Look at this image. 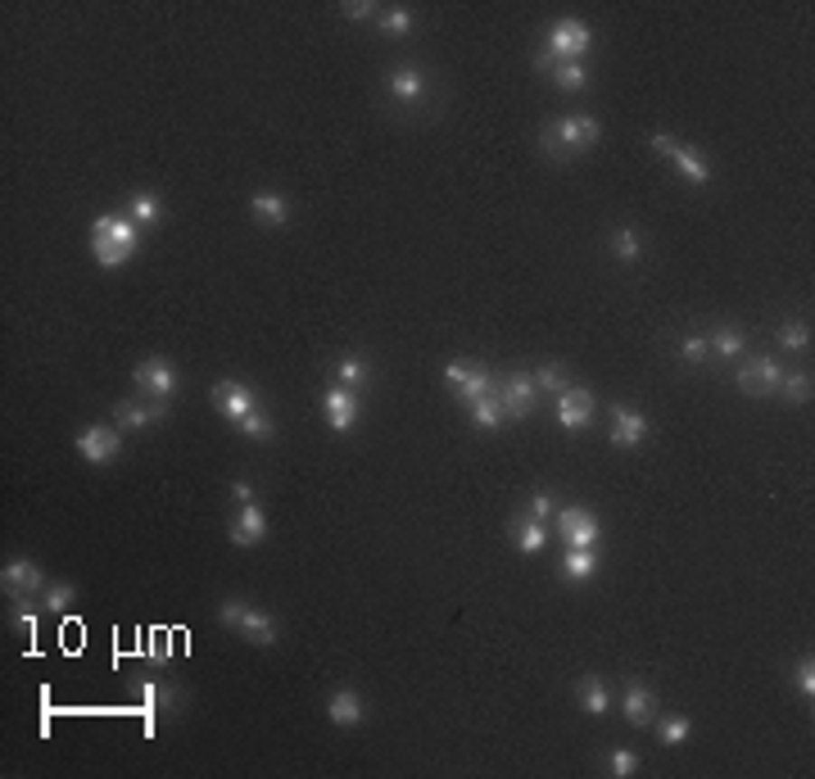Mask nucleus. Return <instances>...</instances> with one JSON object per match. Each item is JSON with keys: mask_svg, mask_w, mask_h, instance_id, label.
Segmentation results:
<instances>
[{"mask_svg": "<svg viewBox=\"0 0 815 779\" xmlns=\"http://www.w3.org/2000/svg\"><path fill=\"white\" fill-rule=\"evenodd\" d=\"M218 621H222V625H236V630H240L249 643H258V648H272V643H276V621H272L267 612L240 603V598L218 603Z\"/></svg>", "mask_w": 815, "mask_h": 779, "instance_id": "f257e3e1", "label": "nucleus"}, {"mask_svg": "<svg viewBox=\"0 0 815 779\" xmlns=\"http://www.w3.org/2000/svg\"><path fill=\"white\" fill-rule=\"evenodd\" d=\"M589 46H594V33H589V23H580V19H562V23H553L548 28V60H557V64H580L585 55H589Z\"/></svg>", "mask_w": 815, "mask_h": 779, "instance_id": "f03ea898", "label": "nucleus"}, {"mask_svg": "<svg viewBox=\"0 0 815 779\" xmlns=\"http://www.w3.org/2000/svg\"><path fill=\"white\" fill-rule=\"evenodd\" d=\"M209 404H213V408H218L227 422H240V418L258 413L254 390H249V385H240V380H218V385L209 390Z\"/></svg>", "mask_w": 815, "mask_h": 779, "instance_id": "7ed1b4c3", "label": "nucleus"}, {"mask_svg": "<svg viewBox=\"0 0 815 779\" xmlns=\"http://www.w3.org/2000/svg\"><path fill=\"white\" fill-rule=\"evenodd\" d=\"M557 535L567 540V549H594L598 544V517L589 508H562L557 512Z\"/></svg>", "mask_w": 815, "mask_h": 779, "instance_id": "20e7f679", "label": "nucleus"}, {"mask_svg": "<svg viewBox=\"0 0 815 779\" xmlns=\"http://www.w3.org/2000/svg\"><path fill=\"white\" fill-rule=\"evenodd\" d=\"M598 132H603V127H598V118H589V114H571V118H562L557 127H548V136L557 141L562 155H576V150L594 145Z\"/></svg>", "mask_w": 815, "mask_h": 779, "instance_id": "39448f33", "label": "nucleus"}, {"mask_svg": "<svg viewBox=\"0 0 815 779\" xmlns=\"http://www.w3.org/2000/svg\"><path fill=\"white\" fill-rule=\"evenodd\" d=\"M0 585H5V594H14V598H33V594L46 589V576H42V567L33 558H10L5 571H0Z\"/></svg>", "mask_w": 815, "mask_h": 779, "instance_id": "423d86ee", "label": "nucleus"}, {"mask_svg": "<svg viewBox=\"0 0 815 779\" xmlns=\"http://www.w3.org/2000/svg\"><path fill=\"white\" fill-rule=\"evenodd\" d=\"M445 380L458 385V399L463 404H476L481 395H494V376L485 367H467V362H449L445 367Z\"/></svg>", "mask_w": 815, "mask_h": 779, "instance_id": "0eeeda50", "label": "nucleus"}, {"mask_svg": "<svg viewBox=\"0 0 815 779\" xmlns=\"http://www.w3.org/2000/svg\"><path fill=\"white\" fill-rule=\"evenodd\" d=\"M136 385L145 390L150 399H168V395H177V371H173V362L168 358H145L141 367H136Z\"/></svg>", "mask_w": 815, "mask_h": 779, "instance_id": "6e6552de", "label": "nucleus"}, {"mask_svg": "<svg viewBox=\"0 0 815 779\" xmlns=\"http://www.w3.org/2000/svg\"><path fill=\"white\" fill-rule=\"evenodd\" d=\"M779 376H783V367L774 358H747L738 367V390L743 395H770V390H779Z\"/></svg>", "mask_w": 815, "mask_h": 779, "instance_id": "1a4fd4ad", "label": "nucleus"}, {"mask_svg": "<svg viewBox=\"0 0 815 779\" xmlns=\"http://www.w3.org/2000/svg\"><path fill=\"white\" fill-rule=\"evenodd\" d=\"M589 418H594V395H589L585 385H567L562 395H557V422H562V431H580Z\"/></svg>", "mask_w": 815, "mask_h": 779, "instance_id": "9d476101", "label": "nucleus"}, {"mask_svg": "<svg viewBox=\"0 0 815 779\" xmlns=\"http://www.w3.org/2000/svg\"><path fill=\"white\" fill-rule=\"evenodd\" d=\"M322 413H326V422H331V431H335V436L353 431V418H358V399H353V390L331 385L326 395H322Z\"/></svg>", "mask_w": 815, "mask_h": 779, "instance_id": "9b49d317", "label": "nucleus"}, {"mask_svg": "<svg viewBox=\"0 0 815 779\" xmlns=\"http://www.w3.org/2000/svg\"><path fill=\"white\" fill-rule=\"evenodd\" d=\"M118 449H123V436H118L114 427H87V431L78 436V454H82L87 463H96V467L109 463Z\"/></svg>", "mask_w": 815, "mask_h": 779, "instance_id": "f8f14e48", "label": "nucleus"}, {"mask_svg": "<svg viewBox=\"0 0 815 779\" xmlns=\"http://www.w3.org/2000/svg\"><path fill=\"white\" fill-rule=\"evenodd\" d=\"M227 535H231L236 549L263 544V540H267V517H263V508H258V503H240V512H236V521H231Z\"/></svg>", "mask_w": 815, "mask_h": 779, "instance_id": "ddd939ff", "label": "nucleus"}, {"mask_svg": "<svg viewBox=\"0 0 815 779\" xmlns=\"http://www.w3.org/2000/svg\"><path fill=\"white\" fill-rule=\"evenodd\" d=\"M535 380L530 376H512V380H503V413H512V418H530L535 413Z\"/></svg>", "mask_w": 815, "mask_h": 779, "instance_id": "4468645a", "label": "nucleus"}, {"mask_svg": "<svg viewBox=\"0 0 815 779\" xmlns=\"http://www.w3.org/2000/svg\"><path fill=\"white\" fill-rule=\"evenodd\" d=\"M91 236L118 240V245H127V249H136V245H141V227H136V222H132L127 213H105V218H96Z\"/></svg>", "mask_w": 815, "mask_h": 779, "instance_id": "2eb2a0df", "label": "nucleus"}, {"mask_svg": "<svg viewBox=\"0 0 815 779\" xmlns=\"http://www.w3.org/2000/svg\"><path fill=\"white\" fill-rule=\"evenodd\" d=\"M621 707H625V720H630V725H648V720L657 716V702H652V689H648V684H625Z\"/></svg>", "mask_w": 815, "mask_h": 779, "instance_id": "dca6fc26", "label": "nucleus"}, {"mask_svg": "<svg viewBox=\"0 0 815 779\" xmlns=\"http://www.w3.org/2000/svg\"><path fill=\"white\" fill-rule=\"evenodd\" d=\"M326 716H331L340 729H349V725L362 720V698H358L353 689H335V693L326 698Z\"/></svg>", "mask_w": 815, "mask_h": 779, "instance_id": "f3484780", "label": "nucleus"}, {"mask_svg": "<svg viewBox=\"0 0 815 779\" xmlns=\"http://www.w3.org/2000/svg\"><path fill=\"white\" fill-rule=\"evenodd\" d=\"M164 418V399H155V404H118V427H127V431H150L155 422Z\"/></svg>", "mask_w": 815, "mask_h": 779, "instance_id": "a211bd4d", "label": "nucleus"}, {"mask_svg": "<svg viewBox=\"0 0 815 779\" xmlns=\"http://www.w3.org/2000/svg\"><path fill=\"white\" fill-rule=\"evenodd\" d=\"M670 164H675V168H679V177H684V182H693V186H707V182H711L707 159H702V155H693L689 145H670Z\"/></svg>", "mask_w": 815, "mask_h": 779, "instance_id": "6ab92c4d", "label": "nucleus"}, {"mask_svg": "<svg viewBox=\"0 0 815 779\" xmlns=\"http://www.w3.org/2000/svg\"><path fill=\"white\" fill-rule=\"evenodd\" d=\"M249 209H254V222H267V227H281V222L290 218V204H286V195H276V191H258V195L249 200Z\"/></svg>", "mask_w": 815, "mask_h": 779, "instance_id": "aec40b11", "label": "nucleus"}, {"mask_svg": "<svg viewBox=\"0 0 815 779\" xmlns=\"http://www.w3.org/2000/svg\"><path fill=\"white\" fill-rule=\"evenodd\" d=\"M643 436H648V418H643V413H625V408H616L612 445H616V449H630V445H639Z\"/></svg>", "mask_w": 815, "mask_h": 779, "instance_id": "412c9836", "label": "nucleus"}, {"mask_svg": "<svg viewBox=\"0 0 815 779\" xmlns=\"http://www.w3.org/2000/svg\"><path fill=\"white\" fill-rule=\"evenodd\" d=\"M548 535H553V530H548V521H535L530 512H526V517H517V526H512V540H517V549H521V553H539V549L548 544Z\"/></svg>", "mask_w": 815, "mask_h": 779, "instance_id": "4be33fe9", "label": "nucleus"}, {"mask_svg": "<svg viewBox=\"0 0 815 779\" xmlns=\"http://www.w3.org/2000/svg\"><path fill=\"white\" fill-rule=\"evenodd\" d=\"M562 576H567L571 585L594 580V576H598V553H594V549H567V558H562Z\"/></svg>", "mask_w": 815, "mask_h": 779, "instance_id": "5701e85b", "label": "nucleus"}, {"mask_svg": "<svg viewBox=\"0 0 815 779\" xmlns=\"http://www.w3.org/2000/svg\"><path fill=\"white\" fill-rule=\"evenodd\" d=\"M389 91H394V100L413 105V100L426 96V78H422L417 69H394V73H389Z\"/></svg>", "mask_w": 815, "mask_h": 779, "instance_id": "b1692460", "label": "nucleus"}, {"mask_svg": "<svg viewBox=\"0 0 815 779\" xmlns=\"http://www.w3.org/2000/svg\"><path fill=\"white\" fill-rule=\"evenodd\" d=\"M576 698H580V707H585L589 716H607V707H612V698H607L603 680H594V675H585V680L576 684Z\"/></svg>", "mask_w": 815, "mask_h": 779, "instance_id": "393cba45", "label": "nucleus"}, {"mask_svg": "<svg viewBox=\"0 0 815 779\" xmlns=\"http://www.w3.org/2000/svg\"><path fill=\"white\" fill-rule=\"evenodd\" d=\"M472 408V422L481 427V431H499V422H503V399L499 395H481L476 404H467Z\"/></svg>", "mask_w": 815, "mask_h": 779, "instance_id": "a878e982", "label": "nucleus"}, {"mask_svg": "<svg viewBox=\"0 0 815 779\" xmlns=\"http://www.w3.org/2000/svg\"><path fill=\"white\" fill-rule=\"evenodd\" d=\"M127 218H132L136 227H145V222H159V218H164V204H159V195H150V191H136V195H132V204H127Z\"/></svg>", "mask_w": 815, "mask_h": 779, "instance_id": "bb28decb", "label": "nucleus"}, {"mask_svg": "<svg viewBox=\"0 0 815 779\" xmlns=\"http://www.w3.org/2000/svg\"><path fill=\"white\" fill-rule=\"evenodd\" d=\"M136 249H127V245H118V240H105V236H91V258L100 263V267H118V263H127Z\"/></svg>", "mask_w": 815, "mask_h": 779, "instance_id": "cd10ccee", "label": "nucleus"}, {"mask_svg": "<svg viewBox=\"0 0 815 779\" xmlns=\"http://www.w3.org/2000/svg\"><path fill=\"white\" fill-rule=\"evenodd\" d=\"M779 390L788 404H806L810 399V371H783L779 376Z\"/></svg>", "mask_w": 815, "mask_h": 779, "instance_id": "c85d7f7f", "label": "nucleus"}, {"mask_svg": "<svg viewBox=\"0 0 815 779\" xmlns=\"http://www.w3.org/2000/svg\"><path fill=\"white\" fill-rule=\"evenodd\" d=\"M548 73H553V82H557L562 91H585V87H589V69H585V64H553Z\"/></svg>", "mask_w": 815, "mask_h": 779, "instance_id": "c756f323", "label": "nucleus"}, {"mask_svg": "<svg viewBox=\"0 0 815 779\" xmlns=\"http://www.w3.org/2000/svg\"><path fill=\"white\" fill-rule=\"evenodd\" d=\"M141 693H145V734H155V711H159V707H168V702H173V693H168L159 680H145V684H141Z\"/></svg>", "mask_w": 815, "mask_h": 779, "instance_id": "7c9ffc66", "label": "nucleus"}, {"mask_svg": "<svg viewBox=\"0 0 815 779\" xmlns=\"http://www.w3.org/2000/svg\"><path fill=\"white\" fill-rule=\"evenodd\" d=\"M380 33L385 37H408V33H413V10H403V5L385 10L380 14Z\"/></svg>", "mask_w": 815, "mask_h": 779, "instance_id": "2f4dec72", "label": "nucleus"}, {"mask_svg": "<svg viewBox=\"0 0 815 779\" xmlns=\"http://www.w3.org/2000/svg\"><path fill=\"white\" fill-rule=\"evenodd\" d=\"M335 376H340V385H344V390H353V385H362V380H367V362H362L358 353H344V358H340V367H335Z\"/></svg>", "mask_w": 815, "mask_h": 779, "instance_id": "473e14b6", "label": "nucleus"}, {"mask_svg": "<svg viewBox=\"0 0 815 779\" xmlns=\"http://www.w3.org/2000/svg\"><path fill=\"white\" fill-rule=\"evenodd\" d=\"M530 380H535V390H553V395H562V390L571 385V380H567V371H562L557 362H544V367H539Z\"/></svg>", "mask_w": 815, "mask_h": 779, "instance_id": "72a5a7b5", "label": "nucleus"}, {"mask_svg": "<svg viewBox=\"0 0 815 779\" xmlns=\"http://www.w3.org/2000/svg\"><path fill=\"white\" fill-rule=\"evenodd\" d=\"M707 349H716L720 358H734V353H743V335H738L734 326H720V331L707 340Z\"/></svg>", "mask_w": 815, "mask_h": 779, "instance_id": "f704fd0d", "label": "nucleus"}, {"mask_svg": "<svg viewBox=\"0 0 815 779\" xmlns=\"http://www.w3.org/2000/svg\"><path fill=\"white\" fill-rule=\"evenodd\" d=\"M73 603H78V589H73V585H64V580H60V585H51V589H46V612L64 616Z\"/></svg>", "mask_w": 815, "mask_h": 779, "instance_id": "c9c22d12", "label": "nucleus"}, {"mask_svg": "<svg viewBox=\"0 0 815 779\" xmlns=\"http://www.w3.org/2000/svg\"><path fill=\"white\" fill-rule=\"evenodd\" d=\"M684 738H689V716H666V720L657 725V743L675 747V743H684Z\"/></svg>", "mask_w": 815, "mask_h": 779, "instance_id": "e433bc0d", "label": "nucleus"}, {"mask_svg": "<svg viewBox=\"0 0 815 779\" xmlns=\"http://www.w3.org/2000/svg\"><path fill=\"white\" fill-rule=\"evenodd\" d=\"M639 249H643V245H639V231H630V227L612 231V254H616V258L630 263V258H639Z\"/></svg>", "mask_w": 815, "mask_h": 779, "instance_id": "4c0bfd02", "label": "nucleus"}, {"mask_svg": "<svg viewBox=\"0 0 815 779\" xmlns=\"http://www.w3.org/2000/svg\"><path fill=\"white\" fill-rule=\"evenodd\" d=\"M779 344L783 349H806L810 344V326L806 322H783L779 326Z\"/></svg>", "mask_w": 815, "mask_h": 779, "instance_id": "58836bf2", "label": "nucleus"}, {"mask_svg": "<svg viewBox=\"0 0 815 779\" xmlns=\"http://www.w3.org/2000/svg\"><path fill=\"white\" fill-rule=\"evenodd\" d=\"M236 427H240V436H249V440H272V422H267L263 413H249V418H240Z\"/></svg>", "mask_w": 815, "mask_h": 779, "instance_id": "ea45409f", "label": "nucleus"}, {"mask_svg": "<svg viewBox=\"0 0 815 779\" xmlns=\"http://www.w3.org/2000/svg\"><path fill=\"white\" fill-rule=\"evenodd\" d=\"M792 684H797V693H801V698H810V693H815V666H810V657H801V662H797Z\"/></svg>", "mask_w": 815, "mask_h": 779, "instance_id": "a19ab883", "label": "nucleus"}, {"mask_svg": "<svg viewBox=\"0 0 815 779\" xmlns=\"http://www.w3.org/2000/svg\"><path fill=\"white\" fill-rule=\"evenodd\" d=\"M526 512H530L535 521H553V494H548V490H535V494H530V508H526Z\"/></svg>", "mask_w": 815, "mask_h": 779, "instance_id": "79ce46f5", "label": "nucleus"}, {"mask_svg": "<svg viewBox=\"0 0 815 779\" xmlns=\"http://www.w3.org/2000/svg\"><path fill=\"white\" fill-rule=\"evenodd\" d=\"M634 770H639V756H634L630 747H616V752H612V774L625 779V774H634Z\"/></svg>", "mask_w": 815, "mask_h": 779, "instance_id": "37998d69", "label": "nucleus"}, {"mask_svg": "<svg viewBox=\"0 0 815 779\" xmlns=\"http://www.w3.org/2000/svg\"><path fill=\"white\" fill-rule=\"evenodd\" d=\"M679 358H684V362H702V358H707V340H702V335H689V340L679 344Z\"/></svg>", "mask_w": 815, "mask_h": 779, "instance_id": "c03bdc74", "label": "nucleus"}, {"mask_svg": "<svg viewBox=\"0 0 815 779\" xmlns=\"http://www.w3.org/2000/svg\"><path fill=\"white\" fill-rule=\"evenodd\" d=\"M344 19H371V5H367V0H349V5H344Z\"/></svg>", "mask_w": 815, "mask_h": 779, "instance_id": "a18cd8bd", "label": "nucleus"}, {"mask_svg": "<svg viewBox=\"0 0 815 779\" xmlns=\"http://www.w3.org/2000/svg\"><path fill=\"white\" fill-rule=\"evenodd\" d=\"M648 141H652V150H657V155H670V145H675V136H670V132H652Z\"/></svg>", "mask_w": 815, "mask_h": 779, "instance_id": "49530a36", "label": "nucleus"}, {"mask_svg": "<svg viewBox=\"0 0 815 779\" xmlns=\"http://www.w3.org/2000/svg\"><path fill=\"white\" fill-rule=\"evenodd\" d=\"M231 494H236V503H254V485H249V481H236Z\"/></svg>", "mask_w": 815, "mask_h": 779, "instance_id": "de8ad7c7", "label": "nucleus"}]
</instances>
